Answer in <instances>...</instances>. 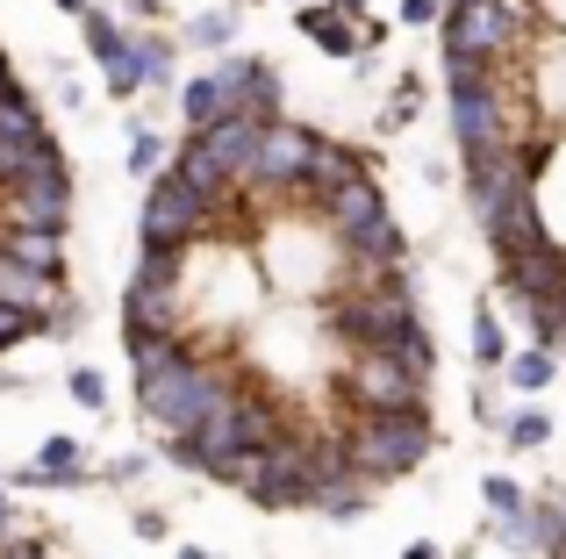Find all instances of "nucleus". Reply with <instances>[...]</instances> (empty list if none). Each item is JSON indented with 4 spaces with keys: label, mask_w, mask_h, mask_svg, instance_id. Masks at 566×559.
<instances>
[{
    "label": "nucleus",
    "mask_w": 566,
    "mask_h": 559,
    "mask_svg": "<svg viewBox=\"0 0 566 559\" xmlns=\"http://www.w3.org/2000/svg\"><path fill=\"white\" fill-rule=\"evenodd\" d=\"M524 0H452L438 14V51H473V57H510L524 43Z\"/></svg>",
    "instance_id": "nucleus-7"
},
{
    "label": "nucleus",
    "mask_w": 566,
    "mask_h": 559,
    "mask_svg": "<svg viewBox=\"0 0 566 559\" xmlns=\"http://www.w3.org/2000/svg\"><path fill=\"white\" fill-rule=\"evenodd\" d=\"M8 86H14V65H8V51H0V94H8Z\"/></svg>",
    "instance_id": "nucleus-46"
},
{
    "label": "nucleus",
    "mask_w": 566,
    "mask_h": 559,
    "mask_svg": "<svg viewBox=\"0 0 566 559\" xmlns=\"http://www.w3.org/2000/svg\"><path fill=\"white\" fill-rule=\"evenodd\" d=\"M359 172H374L366 166V151H352V144H331V137H316V151H308V172H302V187H294V201H308L316 209L331 187H345V180H359Z\"/></svg>",
    "instance_id": "nucleus-16"
},
{
    "label": "nucleus",
    "mask_w": 566,
    "mask_h": 559,
    "mask_svg": "<svg viewBox=\"0 0 566 559\" xmlns=\"http://www.w3.org/2000/svg\"><path fill=\"white\" fill-rule=\"evenodd\" d=\"M180 294H187V252H144L129 287H123V330H166V323H180Z\"/></svg>",
    "instance_id": "nucleus-9"
},
{
    "label": "nucleus",
    "mask_w": 566,
    "mask_h": 559,
    "mask_svg": "<svg viewBox=\"0 0 566 559\" xmlns=\"http://www.w3.org/2000/svg\"><path fill=\"white\" fill-rule=\"evenodd\" d=\"M524 538H531V552H559L566 546V517H559L553 495H531L524 503Z\"/></svg>",
    "instance_id": "nucleus-30"
},
{
    "label": "nucleus",
    "mask_w": 566,
    "mask_h": 559,
    "mask_svg": "<svg viewBox=\"0 0 566 559\" xmlns=\"http://www.w3.org/2000/svg\"><path fill=\"white\" fill-rule=\"evenodd\" d=\"M259 115H244V108H230V115H216V123L208 129H193V137H201V151L216 158L222 172H230L237 187H244V172H251V151H259Z\"/></svg>",
    "instance_id": "nucleus-15"
},
{
    "label": "nucleus",
    "mask_w": 566,
    "mask_h": 559,
    "mask_svg": "<svg viewBox=\"0 0 566 559\" xmlns=\"http://www.w3.org/2000/svg\"><path fill=\"white\" fill-rule=\"evenodd\" d=\"M0 302L22 308V316L36 323V337H72L80 330V308H72V294H65V273H29V266H14V259H0Z\"/></svg>",
    "instance_id": "nucleus-11"
},
{
    "label": "nucleus",
    "mask_w": 566,
    "mask_h": 559,
    "mask_svg": "<svg viewBox=\"0 0 566 559\" xmlns=\"http://www.w3.org/2000/svg\"><path fill=\"white\" fill-rule=\"evenodd\" d=\"M129 57H137V80L158 86V94H172V65H180V43L166 36V29H129Z\"/></svg>",
    "instance_id": "nucleus-24"
},
{
    "label": "nucleus",
    "mask_w": 566,
    "mask_h": 559,
    "mask_svg": "<svg viewBox=\"0 0 566 559\" xmlns=\"http://www.w3.org/2000/svg\"><path fill=\"white\" fill-rule=\"evenodd\" d=\"M180 559H216V552H201V546H187V552H180Z\"/></svg>",
    "instance_id": "nucleus-47"
},
{
    "label": "nucleus",
    "mask_w": 566,
    "mask_h": 559,
    "mask_svg": "<svg viewBox=\"0 0 566 559\" xmlns=\"http://www.w3.org/2000/svg\"><path fill=\"white\" fill-rule=\"evenodd\" d=\"M65 394L86 409V416H108V373H94V366H72V373H65Z\"/></svg>",
    "instance_id": "nucleus-33"
},
{
    "label": "nucleus",
    "mask_w": 566,
    "mask_h": 559,
    "mask_svg": "<svg viewBox=\"0 0 566 559\" xmlns=\"http://www.w3.org/2000/svg\"><path fill=\"white\" fill-rule=\"evenodd\" d=\"M502 445H510V452L553 445V416H545V409H516V416H502Z\"/></svg>",
    "instance_id": "nucleus-32"
},
{
    "label": "nucleus",
    "mask_w": 566,
    "mask_h": 559,
    "mask_svg": "<svg viewBox=\"0 0 566 559\" xmlns=\"http://www.w3.org/2000/svg\"><path fill=\"white\" fill-rule=\"evenodd\" d=\"M294 29H302V36L316 43L323 57H337V65H352V57H359V22H352V14H337L331 0H308V8H294Z\"/></svg>",
    "instance_id": "nucleus-17"
},
{
    "label": "nucleus",
    "mask_w": 566,
    "mask_h": 559,
    "mask_svg": "<svg viewBox=\"0 0 566 559\" xmlns=\"http://www.w3.org/2000/svg\"><path fill=\"white\" fill-rule=\"evenodd\" d=\"M166 166H172V172H180V180H187V187H193V194H201V201H208V209H216V215H222V209H230V194H237V180H230V172H222V166H216V158H208V151H201V137H193V129H187V144H180V151H172V158H166Z\"/></svg>",
    "instance_id": "nucleus-19"
},
{
    "label": "nucleus",
    "mask_w": 566,
    "mask_h": 559,
    "mask_svg": "<svg viewBox=\"0 0 566 559\" xmlns=\"http://www.w3.org/2000/svg\"><path fill=\"white\" fill-rule=\"evenodd\" d=\"M416 101H423V80H416V72H401V80H395V101L380 108V123L387 129H409L416 123Z\"/></svg>",
    "instance_id": "nucleus-36"
},
{
    "label": "nucleus",
    "mask_w": 566,
    "mask_h": 559,
    "mask_svg": "<svg viewBox=\"0 0 566 559\" xmlns=\"http://www.w3.org/2000/svg\"><path fill=\"white\" fill-rule=\"evenodd\" d=\"M129 172H137V180L166 172V137H158L151 123H137V129H129Z\"/></svg>",
    "instance_id": "nucleus-34"
},
{
    "label": "nucleus",
    "mask_w": 566,
    "mask_h": 559,
    "mask_svg": "<svg viewBox=\"0 0 566 559\" xmlns=\"http://www.w3.org/2000/svg\"><path fill=\"white\" fill-rule=\"evenodd\" d=\"M387 209V194H380V180L374 172H359V180H345V187H331V194L316 201V215H323V230H352V223H366V215H380Z\"/></svg>",
    "instance_id": "nucleus-20"
},
{
    "label": "nucleus",
    "mask_w": 566,
    "mask_h": 559,
    "mask_svg": "<svg viewBox=\"0 0 566 559\" xmlns=\"http://www.w3.org/2000/svg\"><path fill=\"white\" fill-rule=\"evenodd\" d=\"M481 238H488V252H495V266L516 259V252H531L538 238H553V230H545V209H538V187H516L510 201H495V209L481 215Z\"/></svg>",
    "instance_id": "nucleus-13"
},
{
    "label": "nucleus",
    "mask_w": 566,
    "mask_h": 559,
    "mask_svg": "<svg viewBox=\"0 0 566 559\" xmlns=\"http://www.w3.org/2000/svg\"><path fill=\"white\" fill-rule=\"evenodd\" d=\"M416 294H409V280L401 273H387L374 280V287H345L331 302V337L345 351H395L401 345V330H416Z\"/></svg>",
    "instance_id": "nucleus-3"
},
{
    "label": "nucleus",
    "mask_w": 566,
    "mask_h": 559,
    "mask_svg": "<svg viewBox=\"0 0 566 559\" xmlns=\"http://www.w3.org/2000/svg\"><path fill=\"white\" fill-rule=\"evenodd\" d=\"M80 36H86V57H94L101 72L129 65V22H123V14H108V8H94V0H86V14H80Z\"/></svg>",
    "instance_id": "nucleus-23"
},
{
    "label": "nucleus",
    "mask_w": 566,
    "mask_h": 559,
    "mask_svg": "<svg viewBox=\"0 0 566 559\" xmlns=\"http://www.w3.org/2000/svg\"><path fill=\"white\" fill-rule=\"evenodd\" d=\"M337 14H352V22H366V14H374V0H331Z\"/></svg>",
    "instance_id": "nucleus-43"
},
{
    "label": "nucleus",
    "mask_w": 566,
    "mask_h": 559,
    "mask_svg": "<svg viewBox=\"0 0 566 559\" xmlns=\"http://www.w3.org/2000/svg\"><path fill=\"white\" fill-rule=\"evenodd\" d=\"M337 445H345V466L366 488H387V481L416 474V466L430 460L438 423H430V409H380V416H352L345 431H337Z\"/></svg>",
    "instance_id": "nucleus-1"
},
{
    "label": "nucleus",
    "mask_w": 566,
    "mask_h": 559,
    "mask_svg": "<svg viewBox=\"0 0 566 559\" xmlns=\"http://www.w3.org/2000/svg\"><path fill=\"white\" fill-rule=\"evenodd\" d=\"M502 359H510V337H502L495 302H481L473 308V366H481V373H502Z\"/></svg>",
    "instance_id": "nucleus-29"
},
{
    "label": "nucleus",
    "mask_w": 566,
    "mask_h": 559,
    "mask_svg": "<svg viewBox=\"0 0 566 559\" xmlns=\"http://www.w3.org/2000/svg\"><path fill=\"white\" fill-rule=\"evenodd\" d=\"M137 238L144 252H187V244L216 238V209H208L201 194L180 180V172H151L144 180V209H137Z\"/></svg>",
    "instance_id": "nucleus-4"
},
{
    "label": "nucleus",
    "mask_w": 566,
    "mask_h": 559,
    "mask_svg": "<svg viewBox=\"0 0 566 559\" xmlns=\"http://www.w3.org/2000/svg\"><path fill=\"white\" fill-rule=\"evenodd\" d=\"M237 36H244V14H237V8H201L187 22V43H193V51H230Z\"/></svg>",
    "instance_id": "nucleus-28"
},
{
    "label": "nucleus",
    "mask_w": 566,
    "mask_h": 559,
    "mask_svg": "<svg viewBox=\"0 0 566 559\" xmlns=\"http://www.w3.org/2000/svg\"><path fill=\"white\" fill-rule=\"evenodd\" d=\"M308 151H316V129L294 123V115H273V123L259 129V151H251L244 187L265 194V201H294V187H302V172H308Z\"/></svg>",
    "instance_id": "nucleus-8"
},
{
    "label": "nucleus",
    "mask_w": 566,
    "mask_h": 559,
    "mask_svg": "<svg viewBox=\"0 0 566 559\" xmlns=\"http://www.w3.org/2000/svg\"><path fill=\"white\" fill-rule=\"evenodd\" d=\"M553 559H566V546H559V552H553Z\"/></svg>",
    "instance_id": "nucleus-48"
},
{
    "label": "nucleus",
    "mask_w": 566,
    "mask_h": 559,
    "mask_svg": "<svg viewBox=\"0 0 566 559\" xmlns=\"http://www.w3.org/2000/svg\"><path fill=\"white\" fill-rule=\"evenodd\" d=\"M144 466H151V460H144V452H129V460H108V466H101V481L129 488V481H144Z\"/></svg>",
    "instance_id": "nucleus-38"
},
{
    "label": "nucleus",
    "mask_w": 566,
    "mask_h": 559,
    "mask_svg": "<svg viewBox=\"0 0 566 559\" xmlns=\"http://www.w3.org/2000/svg\"><path fill=\"white\" fill-rule=\"evenodd\" d=\"M559 287H566V244L559 238H538L531 252L502 259V302H510V308L559 302Z\"/></svg>",
    "instance_id": "nucleus-12"
},
{
    "label": "nucleus",
    "mask_w": 566,
    "mask_h": 559,
    "mask_svg": "<svg viewBox=\"0 0 566 559\" xmlns=\"http://www.w3.org/2000/svg\"><path fill=\"white\" fill-rule=\"evenodd\" d=\"M237 108L259 115V123H273V115H287V80H280L273 57H259V65L244 72V86H237Z\"/></svg>",
    "instance_id": "nucleus-25"
},
{
    "label": "nucleus",
    "mask_w": 566,
    "mask_h": 559,
    "mask_svg": "<svg viewBox=\"0 0 566 559\" xmlns=\"http://www.w3.org/2000/svg\"><path fill=\"white\" fill-rule=\"evenodd\" d=\"M0 223H29V230H65V223H72V172H65V180H29V187H0Z\"/></svg>",
    "instance_id": "nucleus-14"
},
{
    "label": "nucleus",
    "mask_w": 566,
    "mask_h": 559,
    "mask_svg": "<svg viewBox=\"0 0 566 559\" xmlns=\"http://www.w3.org/2000/svg\"><path fill=\"white\" fill-rule=\"evenodd\" d=\"M193 359V337L187 323H166V330H129V366H137V380H158L172 373V366Z\"/></svg>",
    "instance_id": "nucleus-18"
},
{
    "label": "nucleus",
    "mask_w": 566,
    "mask_h": 559,
    "mask_svg": "<svg viewBox=\"0 0 566 559\" xmlns=\"http://www.w3.org/2000/svg\"><path fill=\"white\" fill-rule=\"evenodd\" d=\"M331 252L345 259V287H374V280L401 273V259H409V238H401L395 209H380V215H366V223L337 230V238H331Z\"/></svg>",
    "instance_id": "nucleus-10"
},
{
    "label": "nucleus",
    "mask_w": 566,
    "mask_h": 559,
    "mask_svg": "<svg viewBox=\"0 0 566 559\" xmlns=\"http://www.w3.org/2000/svg\"><path fill=\"white\" fill-rule=\"evenodd\" d=\"M395 359L409 366L416 380H438V345H430V330L416 323V330H401V345H395Z\"/></svg>",
    "instance_id": "nucleus-35"
},
{
    "label": "nucleus",
    "mask_w": 566,
    "mask_h": 559,
    "mask_svg": "<svg viewBox=\"0 0 566 559\" xmlns=\"http://www.w3.org/2000/svg\"><path fill=\"white\" fill-rule=\"evenodd\" d=\"M0 559H51V546H36V538H14V546L0 552Z\"/></svg>",
    "instance_id": "nucleus-40"
},
{
    "label": "nucleus",
    "mask_w": 566,
    "mask_h": 559,
    "mask_svg": "<svg viewBox=\"0 0 566 559\" xmlns=\"http://www.w3.org/2000/svg\"><path fill=\"white\" fill-rule=\"evenodd\" d=\"M237 388H244V373H230L222 359H201V351H193V359L172 366V373L137 380V409H144V423H151L158 437H187V431H201V416L216 402H230Z\"/></svg>",
    "instance_id": "nucleus-2"
},
{
    "label": "nucleus",
    "mask_w": 566,
    "mask_h": 559,
    "mask_svg": "<svg viewBox=\"0 0 566 559\" xmlns=\"http://www.w3.org/2000/svg\"><path fill=\"white\" fill-rule=\"evenodd\" d=\"M230 108H237V101L222 94V86L208 80V72H201V80H187V86H180V123H187V129H208L216 115H230Z\"/></svg>",
    "instance_id": "nucleus-27"
},
{
    "label": "nucleus",
    "mask_w": 566,
    "mask_h": 559,
    "mask_svg": "<svg viewBox=\"0 0 566 559\" xmlns=\"http://www.w3.org/2000/svg\"><path fill=\"white\" fill-rule=\"evenodd\" d=\"M559 302H566V287H559Z\"/></svg>",
    "instance_id": "nucleus-49"
},
{
    "label": "nucleus",
    "mask_w": 566,
    "mask_h": 559,
    "mask_svg": "<svg viewBox=\"0 0 566 559\" xmlns=\"http://www.w3.org/2000/svg\"><path fill=\"white\" fill-rule=\"evenodd\" d=\"M337 402H345L352 416H380V409H430V380H416L395 351H345Z\"/></svg>",
    "instance_id": "nucleus-5"
},
{
    "label": "nucleus",
    "mask_w": 566,
    "mask_h": 559,
    "mask_svg": "<svg viewBox=\"0 0 566 559\" xmlns=\"http://www.w3.org/2000/svg\"><path fill=\"white\" fill-rule=\"evenodd\" d=\"M22 337H36V323H29L22 308H8V302H0V359H8V351L22 345Z\"/></svg>",
    "instance_id": "nucleus-37"
},
{
    "label": "nucleus",
    "mask_w": 566,
    "mask_h": 559,
    "mask_svg": "<svg viewBox=\"0 0 566 559\" xmlns=\"http://www.w3.org/2000/svg\"><path fill=\"white\" fill-rule=\"evenodd\" d=\"M401 559H452V552H444V546H430V538H416V546L401 552Z\"/></svg>",
    "instance_id": "nucleus-44"
},
{
    "label": "nucleus",
    "mask_w": 566,
    "mask_h": 559,
    "mask_svg": "<svg viewBox=\"0 0 566 559\" xmlns=\"http://www.w3.org/2000/svg\"><path fill=\"white\" fill-rule=\"evenodd\" d=\"M51 8H57V14H72V22H80V14H86V0H51Z\"/></svg>",
    "instance_id": "nucleus-45"
},
{
    "label": "nucleus",
    "mask_w": 566,
    "mask_h": 559,
    "mask_svg": "<svg viewBox=\"0 0 566 559\" xmlns=\"http://www.w3.org/2000/svg\"><path fill=\"white\" fill-rule=\"evenodd\" d=\"M452 94V144H459V166L467 158H488V151H510L516 137V115H510V86H502V72H488V80H467V86H444Z\"/></svg>",
    "instance_id": "nucleus-6"
},
{
    "label": "nucleus",
    "mask_w": 566,
    "mask_h": 559,
    "mask_svg": "<svg viewBox=\"0 0 566 559\" xmlns=\"http://www.w3.org/2000/svg\"><path fill=\"white\" fill-rule=\"evenodd\" d=\"M0 259L29 273H65V230H29V223H0Z\"/></svg>",
    "instance_id": "nucleus-21"
},
{
    "label": "nucleus",
    "mask_w": 566,
    "mask_h": 559,
    "mask_svg": "<svg viewBox=\"0 0 566 559\" xmlns=\"http://www.w3.org/2000/svg\"><path fill=\"white\" fill-rule=\"evenodd\" d=\"M137 538H166V517H158V509H137Z\"/></svg>",
    "instance_id": "nucleus-41"
},
{
    "label": "nucleus",
    "mask_w": 566,
    "mask_h": 559,
    "mask_svg": "<svg viewBox=\"0 0 566 559\" xmlns=\"http://www.w3.org/2000/svg\"><path fill=\"white\" fill-rule=\"evenodd\" d=\"M481 503H488V524H524L531 488H524V481H510V474H488L481 481Z\"/></svg>",
    "instance_id": "nucleus-31"
},
{
    "label": "nucleus",
    "mask_w": 566,
    "mask_h": 559,
    "mask_svg": "<svg viewBox=\"0 0 566 559\" xmlns=\"http://www.w3.org/2000/svg\"><path fill=\"white\" fill-rule=\"evenodd\" d=\"M438 14H444V0H401V22L409 29H430Z\"/></svg>",
    "instance_id": "nucleus-39"
},
{
    "label": "nucleus",
    "mask_w": 566,
    "mask_h": 559,
    "mask_svg": "<svg viewBox=\"0 0 566 559\" xmlns=\"http://www.w3.org/2000/svg\"><path fill=\"white\" fill-rule=\"evenodd\" d=\"M36 144H57L51 123H43V108L22 94V80L0 94V151H36Z\"/></svg>",
    "instance_id": "nucleus-22"
},
{
    "label": "nucleus",
    "mask_w": 566,
    "mask_h": 559,
    "mask_svg": "<svg viewBox=\"0 0 566 559\" xmlns=\"http://www.w3.org/2000/svg\"><path fill=\"white\" fill-rule=\"evenodd\" d=\"M129 14H137V22H158V14H166V0H123Z\"/></svg>",
    "instance_id": "nucleus-42"
},
{
    "label": "nucleus",
    "mask_w": 566,
    "mask_h": 559,
    "mask_svg": "<svg viewBox=\"0 0 566 559\" xmlns=\"http://www.w3.org/2000/svg\"><path fill=\"white\" fill-rule=\"evenodd\" d=\"M502 380H510L516 394H545V388L559 380V351H545V345L510 351V359H502Z\"/></svg>",
    "instance_id": "nucleus-26"
}]
</instances>
